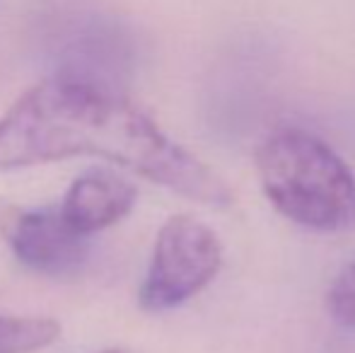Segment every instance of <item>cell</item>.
Returning a JSON list of instances; mask_svg holds the SVG:
<instances>
[{
  "label": "cell",
  "instance_id": "cell-1",
  "mask_svg": "<svg viewBox=\"0 0 355 353\" xmlns=\"http://www.w3.org/2000/svg\"><path fill=\"white\" fill-rule=\"evenodd\" d=\"M102 157L206 206H230L232 191L206 162L174 143L123 89L51 76L0 119V170Z\"/></svg>",
  "mask_w": 355,
  "mask_h": 353
},
{
  "label": "cell",
  "instance_id": "cell-2",
  "mask_svg": "<svg viewBox=\"0 0 355 353\" xmlns=\"http://www.w3.org/2000/svg\"><path fill=\"white\" fill-rule=\"evenodd\" d=\"M261 189L281 216L319 232L355 227V175L319 136L285 126L257 148Z\"/></svg>",
  "mask_w": 355,
  "mask_h": 353
},
{
  "label": "cell",
  "instance_id": "cell-3",
  "mask_svg": "<svg viewBox=\"0 0 355 353\" xmlns=\"http://www.w3.org/2000/svg\"><path fill=\"white\" fill-rule=\"evenodd\" d=\"M39 44L53 76L121 89L133 71L128 32L92 5H56L44 15Z\"/></svg>",
  "mask_w": 355,
  "mask_h": 353
},
{
  "label": "cell",
  "instance_id": "cell-4",
  "mask_svg": "<svg viewBox=\"0 0 355 353\" xmlns=\"http://www.w3.org/2000/svg\"><path fill=\"white\" fill-rule=\"evenodd\" d=\"M223 245L213 227L191 216H174L159 227L141 288V307L167 312L191 300L218 276Z\"/></svg>",
  "mask_w": 355,
  "mask_h": 353
},
{
  "label": "cell",
  "instance_id": "cell-5",
  "mask_svg": "<svg viewBox=\"0 0 355 353\" xmlns=\"http://www.w3.org/2000/svg\"><path fill=\"white\" fill-rule=\"evenodd\" d=\"M0 235L24 266L44 276H75L89 259V237L75 230L61 208H0Z\"/></svg>",
  "mask_w": 355,
  "mask_h": 353
},
{
  "label": "cell",
  "instance_id": "cell-6",
  "mask_svg": "<svg viewBox=\"0 0 355 353\" xmlns=\"http://www.w3.org/2000/svg\"><path fill=\"white\" fill-rule=\"evenodd\" d=\"M136 187L114 172L92 170L78 177L66 191L61 208L63 218L83 235L114 225L131 213L136 203Z\"/></svg>",
  "mask_w": 355,
  "mask_h": 353
},
{
  "label": "cell",
  "instance_id": "cell-7",
  "mask_svg": "<svg viewBox=\"0 0 355 353\" xmlns=\"http://www.w3.org/2000/svg\"><path fill=\"white\" fill-rule=\"evenodd\" d=\"M61 334L58 322L46 317L0 315V353H32L53 344Z\"/></svg>",
  "mask_w": 355,
  "mask_h": 353
},
{
  "label": "cell",
  "instance_id": "cell-8",
  "mask_svg": "<svg viewBox=\"0 0 355 353\" xmlns=\"http://www.w3.org/2000/svg\"><path fill=\"white\" fill-rule=\"evenodd\" d=\"M327 307L336 325L355 329V261L334 278L327 295Z\"/></svg>",
  "mask_w": 355,
  "mask_h": 353
},
{
  "label": "cell",
  "instance_id": "cell-9",
  "mask_svg": "<svg viewBox=\"0 0 355 353\" xmlns=\"http://www.w3.org/2000/svg\"><path fill=\"white\" fill-rule=\"evenodd\" d=\"M102 353H133V351H128V349H109V351H102Z\"/></svg>",
  "mask_w": 355,
  "mask_h": 353
}]
</instances>
